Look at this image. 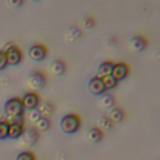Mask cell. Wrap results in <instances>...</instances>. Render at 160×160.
Here are the masks:
<instances>
[{"mask_svg":"<svg viewBox=\"0 0 160 160\" xmlns=\"http://www.w3.org/2000/svg\"><path fill=\"white\" fill-rule=\"evenodd\" d=\"M59 124L62 132H64L65 134H74L80 128L81 120L77 113H69V115H65L60 120Z\"/></svg>","mask_w":160,"mask_h":160,"instance_id":"6da1fadb","label":"cell"},{"mask_svg":"<svg viewBox=\"0 0 160 160\" xmlns=\"http://www.w3.org/2000/svg\"><path fill=\"white\" fill-rule=\"evenodd\" d=\"M4 111L8 118H16V117H23V105L20 98H14L5 102Z\"/></svg>","mask_w":160,"mask_h":160,"instance_id":"7a4b0ae2","label":"cell"},{"mask_svg":"<svg viewBox=\"0 0 160 160\" xmlns=\"http://www.w3.org/2000/svg\"><path fill=\"white\" fill-rule=\"evenodd\" d=\"M26 85L32 92H37L46 86V77L41 72H32L26 80Z\"/></svg>","mask_w":160,"mask_h":160,"instance_id":"3957f363","label":"cell"},{"mask_svg":"<svg viewBox=\"0 0 160 160\" xmlns=\"http://www.w3.org/2000/svg\"><path fill=\"white\" fill-rule=\"evenodd\" d=\"M19 140L20 144L23 147H32L38 140V132L32 127H25Z\"/></svg>","mask_w":160,"mask_h":160,"instance_id":"277c9868","label":"cell"},{"mask_svg":"<svg viewBox=\"0 0 160 160\" xmlns=\"http://www.w3.org/2000/svg\"><path fill=\"white\" fill-rule=\"evenodd\" d=\"M6 52V62L8 65H19L22 60V52L16 47V46H11L8 49H5Z\"/></svg>","mask_w":160,"mask_h":160,"instance_id":"5b68a950","label":"cell"},{"mask_svg":"<svg viewBox=\"0 0 160 160\" xmlns=\"http://www.w3.org/2000/svg\"><path fill=\"white\" fill-rule=\"evenodd\" d=\"M21 100H22V105L25 110H28V111L36 110L40 103V95L37 92H27L23 95Z\"/></svg>","mask_w":160,"mask_h":160,"instance_id":"8992f818","label":"cell"},{"mask_svg":"<svg viewBox=\"0 0 160 160\" xmlns=\"http://www.w3.org/2000/svg\"><path fill=\"white\" fill-rule=\"evenodd\" d=\"M28 57L35 62H41L47 57V48L42 44H35L28 49Z\"/></svg>","mask_w":160,"mask_h":160,"instance_id":"52a82bcc","label":"cell"},{"mask_svg":"<svg viewBox=\"0 0 160 160\" xmlns=\"http://www.w3.org/2000/svg\"><path fill=\"white\" fill-rule=\"evenodd\" d=\"M128 73H129V65L127 63H118V64H115L111 77L118 82L124 79L128 75Z\"/></svg>","mask_w":160,"mask_h":160,"instance_id":"ba28073f","label":"cell"},{"mask_svg":"<svg viewBox=\"0 0 160 160\" xmlns=\"http://www.w3.org/2000/svg\"><path fill=\"white\" fill-rule=\"evenodd\" d=\"M88 89L89 91L92 94V95H102L105 94V88H103V84H102V80L98 77H94L89 80V84H88Z\"/></svg>","mask_w":160,"mask_h":160,"instance_id":"9c48e42d","label":"cell"},{"mask_svg":"<svg viewBox=\"0 0 160 160\" xmlns=\"http://www.w3.org/2000/svg\"><path fill=\"white\" fill-rule=\"evenodd\" d=\"M25 129V124L23 123H10L9 124V131H8V138L9 139H19Z\"/></svg>","mask_w":160,"mask_h":160,"instance_id":"30bf717a","label":"cell"},{"mask_svg":"<svg viewBox=\"0 0 160 160\" xmlns=\"http://www.w3.org/2000/svg\"><path fill=\"white\" fill-rule=\"evenodd\" d=\"M113 67H115V63H112V62H103V63H101L100 65H99V68H98V75L96 77L100 78V79L110 77L111 73H112Z\"/></svg>","mask_w":160,"mask_h":160,"instance_id":"8fae6325","label":"cell"},{"mask_svg":"<svg viewBox=\"0 0 160 160\" xmlns=\"http://www.w3.org/2000/svg\"><path fill=\"white\" fill-rule=\"evenodd\" d=\"M37 111L40 112L41 117H48L54 112V105L49 101H43L42 103H38L37 106Z\"/></svg>","mask_w":160,"mask_h":160,"instance_id":"7c38bea8","label":"cell"},{"mask_svg":"<svg viewBox=\"0 0 160 160\" xmlns=\"http://www.w3.org/2000/svg\"><path fill=\"white\" fill-rule=\"evenodd\" d=\"M147 47V40L142 36H134L131 40V48L134 52H142Z\"/></svg>","mask_w":160,"mask_h":160,"instance_id":"4fadbf2b","label":"cell"},{"mask_svg":"<svg viewBox=\"0 0 160 160\" xmlns=\"http://www.w3.org/2000/svg\"><path fill=\"white\" fill-rule=\"evenodd\" d=\"M102 138H103V132L101 131L100 128L94 127V128H90L88 131V139H89V142L99 143V142L102 140Z\"/></svg>","mask_w":160,"mask_h":160,"instance_id":"5bb4252c","label":"cell"},{"mask_svg":"<svg viewBox=\"0 0 160 160\" xmlns=\"http://www.w3.org/2000/svg\"><path fill=\"white\" fill-rule=\"evenodd\" d=\"M110 121L112 123H118V122H122L123 118H124V112L121 110L120 107H113L110 112Z\"/></svg>","mask_w":160,"mask_h":160,"instance_id":"9a60e30c","label":"cell"},{"mask_svg":"<svg viewBox=\"0 0 160 160\" xmlns=\"http://www.w3.org/2000/svg\"><path fill=\"white\" fill-rule=\"evenodd\" d=\"M64 72H65V64H64V62L57 59L51 64V73L53 75H62Z\"/></svg>","mask_w":160,"mask_h":160,"instance_id":"2e32d148","label":"cell"},{"mask_svg":"<svg viewBox=\"0 0 160 160\" xmlns=\"http://www.w3.org/2000/svg\"><path fill=\"white\" fill-rule=\"evenodd\" d=\"M99 103L102 108H111L115 103V100L111 95L108 94H102L100 96V100H99Z\"/></svg>","mask_w":160,"mask_h":160,"instance_id":"e0dca14e","label":"cell"},{"mask_svg":"<svg viewBox=\"0 0 160 160\" xmlns=\"http://www.w3.org/2000/svg\"><path fill=\"white\" fill-rule=\"evenodd\" d=\"M80 36H81V32L77 27H70L65 33V38L68 42H74L75 40H78Z\"/></svg>","mask_w":160,"mask_h":160,"instance_id":"ac0fdd59","label":"cell"},{"mask_svg":"<svg viewBox=\"0 0 160 160\" xmlns=\"http://www.w3.org/2000/svg\"><path fill=\"white\" fill-rule=\"evenodd\" d=\"M35 126H36V131L46 132L51 127V121L48 120V118H46V117H41L40 120L35 123Z\"/></svg>","mask_w":160,"mask_h":160,"instance_id":"d6986e66","label":"cell"},{"mask_svg":"<svg viewBox=\"0 0 160 160\" xmlns=\"http://www.w3.org/2000/svg\"><path fill=\"white\" fill-rule=\"evenodd\" d=\"M101 80H102V84H103L105 90H111V89L116 88V85H117V81L113 79L111 75L107 77V78H103V79H101Z\"/></svg>","mask_w":160,"mask_h":160,"instance_id":"ffe728a7","label":"cell"},{"mask_svg":"<svg viewBox=\"0 0 160 160\" xmlns=\"http://www.w3.org/2000/svg\"><path fill=\"white\" fill-rule=\"evenodd\" d=\"M99 126H100L103 131H111L112 127H113V123L110 121L108 117H105L103 116V117H101L100 120H99Z\"/></svg>","mask_w":160,"mask_h":160,"instance_id":"44dd1931","label":"cell"},{"mask_svg":"<svg viewBox=\"0 0 160 160\" xmlns=\"http://www.w3.org/2000/svg\"><path fill=\"white\" fill-rule=\"evenodd\" d=\"M8 131H9V123L6 121H0V140L8 138Z\"/></svg>","mask_w":160,"mask_h":160,"instance_id":"7402d4cb","label":"cell"},{"mask_svg":"<svg viewBox=\"0 0 160 160\" xmlns=\"http://www.w3.org/2000/svg\"><path fill=\"white\" fill-rule=\"evenodd\" d=\"M16 160H36V157L31 152H21L16 157Z\"/></svg>","mask_w":160,"mask_h":160,"instance_id":"603a6c76","label":"cell"},{"mask_svg":"<svg viewBox=\"0 0 160 160\" xmlns=\"http://www.w3.org/2000/svg\"><path fill=\"white\" fill-rule=\"evenodd\" d=\"M40 118H41V115H40V112L37 111V108H36V110H31V111H28V121H30V122L36 123Z\"/></svg>","mask_w":160,"mask_h":160,"instance_id":"cb8c5ba5","label":"cell"},{"mask_svg":"<svg viewBox=\"0 0 160 160\" xmlns=\"http://www.w3.org/2000/svg\"><path fill=\"white\" fill-rule=\"evenodd\" d=\"M6 65H8V62H6V52L2 49V51H0V70H4Z\"/></svg>","mask_w":160,"mask_h":160,"instance_id":"d4e9b609","label":"cell"},{"mask_svg":"<svg viewBox=\"0 0 160 160\" xmlns=\"http://www.w3.org/2000/svg\"><path fill=\"white\" fill-rule=\"evenodd\" d=\"M82 25H84L85 28H91V27L95 26V21H94V19H91V18H85L84 21H82Z\"/></svg>","mask_w":160,"mask_h":160,"instance_id":"484cf974","label":"cell"},{"mask_svg":"<svg viewBox=\"0 0 160 160\" xmlns=\"http://www.w3.org/2000/svg\"><path fill=\"white\" fill-rule=\"evenodd\" d=\"M9 4H10V5H12L14 8H20L21 5L23 4V1H21V0H10V1H9Z\"/></svg>","mask_w":160,"mask_h":160,"instance_id":"4316f807","label":"cell"}]
</instances>
